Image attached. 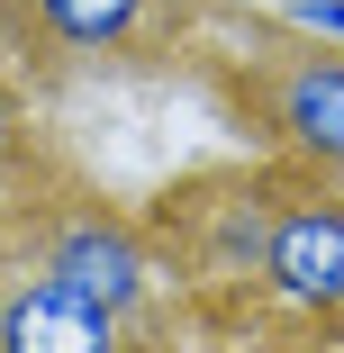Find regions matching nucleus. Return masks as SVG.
I'll list each match as a JSON object with an SVG mask.
<instances>
[{
    "label": "nucleus",
    "instance_id": "f257e3e1",
    "mask_svg": "<svg viewBox=\"0 0 344 353\" xmlns=\"http://www.w3.org/2000/svg\"><path fill=\"white\" fill-rule=\"evenodd\" d=\"M0 245H10L19 263H37V272H54L63 290L118 308L127 326H145V335L172 326L181 272H172V254H163V236L136 227L127 208H109L100 190H45V181H37L28 199L0 208Z\"/></svg>",
    "mask_w": 344,
    "mask_h": 353
},
{
    "label": "nucleus",
    "instance_id": "423d86ee",
    "mask_svg": "<svg viewBox=\"0 0 344 353\" xmlns=\"http://www.w3.org/2000/svg\"><path fill=\"white\" fill-rule=\"evenodd\" d=\"M0 353H163V335L127 326L118 308L63 290L54 272L0 245Z\"/></svg>",
    "mask_w": 344,
    "mask_h": 353
},
{
    "label": "nucleus",
    "instance_id": "0eeeda50",
    "mask_svg": "<svg viewBox=\"0 0 344 353\" xmlns=\"http://www.w3.org/2000/svg\"><path fill=\"white\" fill-rule=\"evenodd\" d=\"M37 172H45V154H37V118H28L19 82L0 73V208L28 199V190H37Z\"/></svg>",
    "mask_w": 344,
    "mask_h": 353
},
{
    "label": "nucleus",
    "instance_id": "20e7f679",
    "mask_svg": "<svg viewBox=\"0 0 344 353\" xmlns=\"http://www.w3.org/2000/svg\"><path fill=\"white\" fill-rule=\"evenodd\" d=\"M0 37L37 63H154L190 37V0H0Z\"/></svg>",
    "mask_w": 344,
    "mask_h": 353
},
{
    "label": "nucleus",
    "instance_id": "f03ea898",
    "mask_svg": "<svg viewBox=\"0 0 344 353\" xmlns=\"http://www.w3.org/2000/svg\"><path fill=\"white\" fill-rule=\"evenodd\" d=\"M236 109L254 118L263 154L299 181H344V46L326 37H263L236 63Z\"/></svg>",
    "mask_w": 344,
    "mask_h": 353
},
{
    "label": "nucleus",
    "instance_id": "6e6552de",
    "mask_svg": "<svg viewBox=\"0 0 344 353\" xmlns=\"http://www.w3.org/2000/svg\"><path fill=\"white\" fill-rule=\"evenodd\" d=\"M281 28H299V37H326V46H344V0H281Z\"/></svg>",
    "mask_w": 344,
    "mask_h": 353
},
{
    "label": "nucleus",
    "instance_id": "7ed1b4c3",
    "mask_svg": "<svg viewBox=\"0 0 344 353\" xmlns=\"http://www.w3.org/2000/svg\"><path fill=\"white\" fill-rule=\"evenodd\" d=\"M290 172H209L163 199V254L199 290H263V254H272V218H281Z\"/></svg>",
    "mask_w": 344,
    "mask_h": 353
},
{
    "label": "nucleus",
    "instance_id": "39448f33",
    "mask_svg": "<svg viewBox=\"0 0 344 353\" xmlns=\"http://www.w3.org/2000/svg\"><path fill=\"white\" fill-rule=\"evenodd\" d=\"M254 299H272L299 326H335L344 335V181H299L290 172Z\"/></svg>",
    "mask_w": 344,
    "mask_h": 353
}]
</instances>
